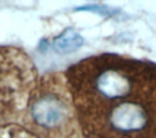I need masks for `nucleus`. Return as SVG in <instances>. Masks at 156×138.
Masks as SVG:
<instances>
[{
    "mask_svg": "<svg viewBox=\"0 0 156 138\" xmlns=\"http://www.w3.org/2000/svg\"><path fill=\"white\" fill-rule=\"evenodd\" d=\"M65 77L86 138H156V63L101 54Z\"/></svg>",
    "mask_w": 156,
    "mask_h": 138,
    "instance_id": "1",
    "label": "nucleus"
},
{
    "mask_svg": "<svg viewBox=\"0 0 156 138\" xmlns=\"http://www.w3.org/2000/svg\"><path fill=\"white\" fill-rule=\"evenodd\" d=\"M32 132L39 138L77 137L76 114L71 95L61 77H45L35 85L28 101ZM77 120V119H76Z\"/></svg>",
    "mask_w": 156,
    "mask_h": 138,
    "instance_id": "2",
    "label": "nucleus"
},
{
    "mask_svg": "<svg viewBox=\"0 0 156 138\" xmlns=\"http://www.w3.org/2000/svg\"><path fill=\"white\" fill-rule=\"evenodd\" d=\"M37 71L26 53L0 46V127L12 122L35 87Z\"/></svg>",
    "mask_w": 156,
    "mask_h": 138,
    "instance_id": "3",
    "label": "nucleus"
},
{
    "mask_svg": "<svg viewBox=\"0 0 156 138\" xmlns=\"http://www.w3.org/2000/svg\"><path fill=\"white\" fill-rule=\"evenodd\" d=\"M83 44V39L73 29H65L54 40V48L58 53L66 54L77 50Z\"/></svg>",
    "mask_w": 156,
    "mask_h": 138,
    "instance_id": "4",
    "label": "nucleus"
},
{
    "mask_svg": "<svg viewBox=\"0 0 156 138\" xmlns=\"http://www.w3.org/2000/svg\"><path fill=\"white\" fill-rule=\"evenodd\" d=\"M0 138H39L32 132L25 131L20 127H11L0 135Z\"/></svg>",
    "mask_w": 156,
    "mask_h": 138,
    "instance_id": "5",
    "label": "nucleus"
},
{
    "mask_svg": "<svg viewBox=\"0 0 156 138\" xmlns=\"http://www.w3.org/2000/svg\"><path fill=\"white\" fill-rule=\"evenodd\" d=\"M78 10H89V11H93V12H98L100 14L103 15H108V16H113L115 14H118L119 12L117 10H113L111 8H108L106 5H86V7H81Z\"/></svg>",
    "mask_w": 156,
    "mask_h": 138,
    "instance_id": "6",
    "label": "nucleus"
}]
</instances>
